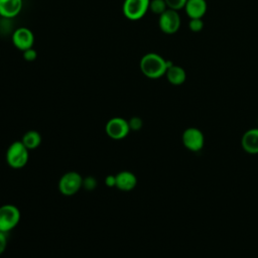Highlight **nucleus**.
Wrapping results in <instances>:
<instances>
[{
  "mask_svg": "<svg viewBox=\"0 0 258 258\" xmlns=\"http://www.w3.org/2000/svg\"><path fill=\"white\" fill-rule=\"evenodd\" d=\"M36 57H37V52L32 47L23 51V58L26 61H33L34 59H36Z\"/></svg>",
  "mask_w": 258,
  "mask_h": 258,
  "instance_id": "nucleus-21",
  "label": "nucleus"
},
{
  "mask_svg": "<svg viewBox=\"0 0 258 258\" xmlns=\"http://www.w3.org/2000/svg\"><path fill=\"white\" fill-rule=\"evenodd\" d=\"M57 186L63 196H73L83 186V177L77 171H68L59 178Z\"/></svg>",
  "mask_w": 258,
  "mask_h": 258,
  "instance_id": "nucleus-4",
  "label": "nucleus"
},
{
  "mask_svg": "<svg viewBox=\"0 0 258 258\" xmlns=\"http://www.w3.org/2000/svg\"><path fill=\"white\" fill-rule=\"evenodd\" d=\"M188 27L192 32H200L204 27V22L202 18H191L189 20Z\"/></svg>",
  "mask_w": 258,
  "mask_h": 258,
  "instance_id": "nucleus-18",
  "label": "nucleus"
},
{
  "mask_svg": "<svg viewBox=\"0 0 258 258\" xmlns=\"http://www.w3.org/2000/svg\"><path fill=\"white\" fill-rule=\"evenodd\" d=\"M20 221V211L14 205H3L0 207V231L7 233L14 229Z\"/></svg>",
  "mask_w": 258,
  "mask_h": 258,
  "instance_id": "nucleus-3",
  "label": "nucleus"
},
{
  "mask_svg": "<svg viewBox=\"0 0 258 258\" xmlns=\"http://www.w3.org/2000/svg\"><path fill=\"white\" fill-rule=\"evenodd\" d=\"M83 186L87 189V190H93L96 188L97 186V180L95 177L93 176H87L85 178H83Z\"/></svg>",
  "mask_w": 258,
  "mask_h": 258,
  "instance_id": "nucleus-19",
  "label": "nucleus"
},
{
  "mask_svg": "<svg viewBox=\"0 0 258 258\" xmlns=\"http://www.w3.org/2000/svg\"><path fill=\"white\" fill-rule=\"evenodd\" d=\"M22 9V0H0V16L13 18Z\"/></svg>",
  "mask_w": 258,
  "mask_h": 258,
  "instance_id": "nucleus-12",
  "label": "nucleus"
},
{
  "mask_svg": "<svg viewBox=\"0 0 258 258\" xmlns=\"http://www.w3.org/2000/svg\"><path fill=\"white\" fill-rule=\"evenodd\" d=\"M158 25L160 30L165 34H174L180 27V17L176 10L166 9L159 15Z\"/></svg>",
  "mask_w": 258,
  "mask_h": 258,
  "instance_id": "nucleus-7",
  "label": "nucleus"
},
{
  "mask_svg": "<svg viewBox=\"0 0 258 258\" xmlns=\"http://www.w3.org/2000/svg\"><path fill=\"white\" fill-rule=\"evenodd\" d=\"M128 124H129L130 130L138 131V130L141 129V127H142V125H143V122H142L141 118H139V117H132V118L128 121Z\"/></svg>",
  "mask_w": 258,
  "mask_h": 258,
  "instance_id": "nucleus-20",
  "label": "nucleus"
},
{
  "mask_svg": "<svg viewBox=\"0 0 258 258\" xmlns=\"http://www.w3.org/2000/svg\"><path fill=\"white\" fill-rule=\"evenodd\" d=\"M184 9L190 19L203 18L207 11V2L206 0H187Z\"/></svg>",
  "mask_w": 258,
  "mask_h": 258,
  "instance_id": "nucleus-13",
  "label": "nucleus"
},
{
  "mask_svg": "<svg viewBox=\"0 0 258 258\" xmlns=\"http://www.w3.org/2000/svg\"><path fill=\"white\" fill-rule=\"evenodd\" d=\"M186 1L187 0H165V3L169 9L178 11V10L184 8Z\"/></svg>",
  "mask_w": 258,
  "mask_h": 258,
  "instance_id": "nucleus-17",
  "label": "nucleus"
},
{
  "mask_svg": "<svg viewBox=\"0 0 258 258\" xmlns=\"http://www.w3.org/2000/svg\"><path fill=\"white\" fill-rule=\"evenodd\" d=\"M105 184L109 187L116 186V175H108L105 178Z\"/></svg>",
  "mask_w": 258,
  "mask_h": 258,
  "instance_id": "nucleus-23",
  "label": "nucleus"
},
{
  "mask_svg": "<svg viewBox=\"0 0 258 258\" xmlns=\"http://www.w3.org/2000/svg\"><path fill=\"white\" fill-rule=\"evenodd\" d=\"M183 146L192 152H198L203 149L205 145L204 133L196 127L186 128L181 136Z\"/></svg>",
  "mask_w": 258,
  "mask_h": 258,
  "instance_id": "nucleus-6",
  "label": "nucleus"
},
{
  "mask_svg": "<svg viewBox=\"0 0 258 258\" xmlns=\"http://www.w3.org/2000/svg\"><path fill=\"white\" fill-rule=\"evenodd\" d=\"M29 150L21 141L11 143L6 151V161L12 168L19 169L26 165L29 157Z\"/></svg>",
  "mask_w": 258,
  "mask_h": 258,
  "instance_id": "nucleus-2",
  "label": "nucleus"
},
{
  "mask_svg": "<svg viewBox=\"0 0 258 258\" xmlns=\"http://www.w3.org/2000/svg\"><path fill=\"white\" fill-rule=\"evenodd\" d=\"M105 131L110 138L119 140V139L125 138L129 134L130 127H129L128 121L125 120L124 118L114 117V118H111L106 123Z\"/></svg>",
  "mask_w": 258,
  "mask_h": 258,
  "instance_id": "nucleus-8",
  "label": "nucleus"
},
{
  "mask_svg": "<svg viewBox=\"0 0 258 258\" xmlns=\"http://www.w3.org/2000/svg\"><path fill=\"white\" fill-rule=\"evenodd\" d=\"M7 246V237L6 233L0 231V255L5 251Z\"/></svg>",
  "mask_w": 258,
  "mask_h": 258,
  "instance_id": "nucleus-22",
  "label": "nucleus"
},
{
  "mask_svg": "<svg viewBox=\"0 0 258 258\" xmlns=\"http://www.w3.org/2000/svg\"><path fill=\"white\" fill-rule=\"evenodd\" d=\"M150 0H125L123 3V14L130 20L141 19L149 9Z\"/></svg>",
  "mask_w": 258,
  "mask_h": 258,
  "instance_id": "nucleus-5",
  "label": "nucleus"
},
{
  "mask_svg": "<svg viewBox=\"0 0 258 258\" xmlns=\"http://www.w3.org/2000/svg\"><path fill=\"white\" fill-rule=\"evenodd\" d=\"M137 184L135 174L128 170L120 171L116 174V187L122 191H130Z\"/></svg>",
  "mask_w": 258,
  "mask_h": 258,
  "instance_id": "nucleus-11",
  "label": "nucleus"
},
{
  "mask_svg": "<svg viewBox=\"0 0 258 258\" xmlns=\"http://www.w3.org/2000/svg\"><path fill=\"white\" fill-rule=\"evenodd\" d=\"M21 142L28 150H32L37 148L41 143V136L35 130H29L24 133Z\"/></svg>",
  "mask_w": 258,
  "mask_h": 258,
  "instance_id": "nucleus-15",
  "label": "nucleus"
},
{
  "mask_svg": "<svg viewBox=\"0 0 258 258\" xmlns=\"http://www.w3.org/2000/svg\"><path fill=\"white\" fill-rule=\"evenodd\" d=\"M241 145L244 151L249 154L258 153V127L244 132L241 138Z\"/></svg>",
  "mask_w": 258,
  "mask_h": 258,
  "instance_id": "nucleus-10",
  "label": "nucleus"
},
{
  "mask_svg": "<svg viewBox=\"0 0 258 258\" xmlns=\"http://www.w3.org/2000/svg\"><path fill=\"white\" fill-rule=\"evenodd\" d=\"M33 33L30 29L26 27H19L12 34V42L14 46L21 51L31 48L33 45Z\"/></svg>",
  "mask_w": 258,
  "mask_h": 258,
  "instance_id": "nucleus-9",
  "label": "nucleus"
},
{
  "mask_svg": "<svg viewBox=\"0 0 258 258\" xmlns=\"http://www.w3.org/2000/svg\"><path fill=\"white\" fill-rule=\"evenodd\" d=\"M171 64V61L164 59L161 55L154 52L144 54L139 63L142 74L149 79H158L164 76Z\"/></svg>",
  "mask_w": 258,
  "mask_h": 258,
  "instance_id": "nucleus-1",
  "label": "nucleus"
},
{
  "mask_svg": "<svg viewBox=\"0 0 258 258\" xmlns=\"http://www.w3.org/2000/svg\"><path fill=\"white\" fill-rule=\"evenodd\" d=\"M257 123H258V119H257Z\"/></svg>",
  "mask_w": 258,
  "mask_h": 258,
  "instance_id": "nucleus-24",
  "label": "nucleus"
},
{
  "mask_svg": "<svg viewBox=\"0 0 258 258\" xmlns=\"http://www.w3.org/2000/svg\"><path fill=\"white\" fill-rule=\"evenodd\" d=\"M165 76H166L167 81L171 85H174V86H179V85L183 84L186 79L185 71L181 67L173 64V63L167 69Z\"/></svg>",
  "mask_w": 258,
  "mask_h": 258,
  "instance_id": "nucleus-14",
  "label": "nucleus"
},
{
  "mask_svg": "<svg viewBox=\"0 0 258 258\" xmlns=\"http://www.w3.org/2000/svg\"><path fill=\"white\" fill-rule=\"evenodd\" d=\"M149 9L155 14H162L166 9H168L165 0H150Z\"/></svg>",
  "mask_w": 258,
  "mask_h": 258,
  "instance_id": "nucleus-16",
  "label": "nucleus"
}]
</instances>
